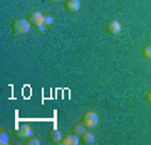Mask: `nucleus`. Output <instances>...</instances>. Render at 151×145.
I'll return each mask as SVG.
<instances>
[{
	"instance_id": "nucleus-7",
	"label": "nucleus",
	"mask_w": 151,
	"mask_h": 145,
	"mask_svg": "<svg viewBox=\"0 0 151 145\" xmlns=\"http://www.w3.org/2000/svg\"><path fill=\"white\" fill-rule=\"evenodd\" d=\"M17 132H19V135H20L22 138H29V137H34V128H32V127H29V125H20Z\"/></svg>"
},
{
	"instance_id": "nucleus-10",
	"label": "nucleus",
	"mask_w": 151,
	"mask_h": 145,
	"mask_svg": "<svg viewBox=\"0 0 151 145\" xmlns=\"http://www.w3.org/2000/svg\"><path fill=\"white\" fill-rule=\"evenodd\" d=\"M84 132H86V127H84V123H77V125H74V127H72V133H76V135H79V137H81L82 133H84Z\"/></svg>"
},
{
	"instance_id": "nucleus-6",
	"label": "nucleus",
	"mask_w": 151,
	"mask_h": 145,
	"mask_svg": "<svg viewBox=\"0 0 151 145\" xmlns=\"http://www.w3.org/2000/svg\"><path fill=\"white\" fill-rule=\"evenodd\" d=\"M60 144H64V145H79L81 144V138H79V135H76V133L70 132L69 135H65L64 138H62Z\"/></svg>"
},
{
	"instance_id": "nucleus-12",
	"label": "nucleus",
	"mask_w": 151,
	"mask_h": 145,
	"mask_svg": "<svg viewBox=\"0 0 151 145\" xmlns=\"http://www.w3.org/2000/svg\"><path fill=\"white\" fill-rule=\"evenodd\" d=\"M0 144H2V145L9 144V133H7V132H4V130L0 132Z\"/></svg>"
},
{
	"instance_id": "nucleus-2",
	"label": "nucleus",
	"mask_w": 151,
	"mask_h": 145,
	"mask_svg": "<svg viewBox=\"0 0 151 145\" xmlns=\"http://www.w3.org/2000/svg\"><path fill=\"white\" fill-rule=\"evenodd\" d=\"M81 122L84 123V127H86V128H94V127H97V123H99V117H97L96 111L89 110V111H86L84 115H82Z\"/></svg>"
},
{
	"instance_id": "nucleus-5",
	"label": "nucleus",
	"mask_w": 151,
	"mask_h": 145,
	"mask_svg": "<svg viewBox=\"0 0 151 145\" xmlns=\"http://www.w3.org/2000/svg\"><path fill=\"white\" fill-rule=\"evenodd\" d=\"M64 9L69 12V14H74V12H77L81 9V4H79V0H65Z\"/></svg>"
},
{
	"instance_id": "nucleus-9",
	"label": "nucleus",
	"mask_w": 151,
	"mask_h": 145,
	"mask_svg": "<svg viewBox=\"0 0 151 145\" xmlns=\"http://www.w3.org/2000/svg\"><path fill=\"white\" fill-rule=\"evenodd\" d=\"M81 144L92 145V144H94V135H92L91 132H84V133L81 135Z\"/></svg>"
},
{
	"instance_id": "nucleus-14",
	"label": "nucleus",
	"mask_w": 151,
	"mask_h": 145,
	"mask_svg": "<svg viewBox=\"0 0 151 145\" xmlns=\"http://www.w3.org/2000/svg\"><path fill=\"white\" fill-rule=\"evenodd\" d=\"M25 144H27V145H39L40 142H39L35 137H29V138H25Z\"/></svg>"
},
{
	"instance_id": "nucleus-15",
	"label": "nucleus",
	"mask_w": 151,
	"mask_h": 145,
	"mask_svg": "<svg viewBox=\"0 0 151 145\" xmlns=\"http://www.w3.org/2000/svg\"><path fill=\"white\" fill-rule=\"evenodd\" d=\"M47 31V26L45 24H40V26H37V32H45Z\"/></svg>"
},
{
	"instance_id": "nucleus-3",
	"label": "nucleus",
	"mask_w": 151,
	"mask_h": 145,
	"mask_svg": "<svg viewBox=\"0 0 151 145\" xmlns=\"http://www.w3.org/2000/svg\"><path fill=\"white\" fill-rule=\"evenodd\" d=\"M106 32L109 34V36H116V34L121 32V24H119L118 20H108L106 22Z\"/></svg>"
},
{
	"instance_id": "nucleus-16",
	"label": "nucleus",
	"mask_w": 151,
	"mask_h": 145,
	"mask_svg": "<svg viewBox=\"0 0 151 145\" xmlns=\"http://www.w3.org/2000/svg\"><path fill=\"white\" fill-rule=\"evenodd\" d=\"M146 103H148V105H151V90L146 93Z\"/></svg>"
},
{
	"instance_id": "nucleus-11",
	"label": "nucleus",
	"mask_w": 151,
	"mask_h": 145,
	"mask_svg": "<svg viewBox=\"0 0 151 145\" xmlns=\"http://www.w3.org/2000/svg\"><path fill=\"white\" fill-rule=\"evenodd\" d=\"M141 54H143V58H145V59H150V61H151V46H146V47H143Z\"/></svg>"
},
{
	"instance_id": "nucleus-1",
	"label": "nucleus",
	"mask_w": 151,
	"mask_h": 145,
	"mask_svg": "<svg viewBox=\"0 0 151 145\" xmlns=\"http://www.w3.org/2000/svg\"><path fill=\"white\" fill-rule=\"evenodd\" d=\"M30 22L25 19H15L12 22V34L14 36H22V34H27L30 31Z\"/></svg>"
},
{
	"instance_id": "nucleus-8",
	"label": "nucleus",
	"mask_w": 151,
	"mask_h": 145,
	"mask_svg": "<svg viewBox=\"0 0 151 145\" xmlns=\"http://www.w3.org/2000/svg\"><path fill=\"white\" fill-rule=\"evenodd\" d=\"M49 140L52 142V144H59V142H62V137H60V132L57 128L50 130L49 132Z\"/></svg>"
},
{
	"instance_id": "nucleus-17",
	"label": "nucleus",
	"mask_w": 151,
	"mask_h": 145,
	"mask_svg": "<svg viewBox=\"0 0 151 145\" xmlns=\"http://www.w3.org/2000/svg\"><path fill=\"white\" fill-rule=\"evenodd\" d=\"M49 2H52V4H59L60 0H49Z\"/></svg>"
},
{
	"instance_id": "nucleus-13",
	"label": "nucleus",
	"mask_w": 151,
	"mask_h": 145,
	"mask_svg": "<svg viewBox=\"0 0 151 145\" xmlns=\"http://www.w3.org/2000/svg\"><path fill=\"white\" fill-rule=\"evenodd\" d=\"M44 24L47 27H50L52 24H54V19H52V15H49V14H44Z\"/></svg>"
},
{
	"instance_id": "nucleus-4",
	"label": "nucleus",
	"mask_w": 151,
	"mask_h": 145,
	"mask_svg": "<svg viewBox=\"0 0 151 145\" xmlns=\"http://www.w3.org/2000/svg\"><path fill=\"white\" fill-rule=\"evenodd\" d=\"M29 22H30L34 27L44 24V14H42V12H37V10L30 12V14H29Z\"/></svg>"
}]
</instances>
